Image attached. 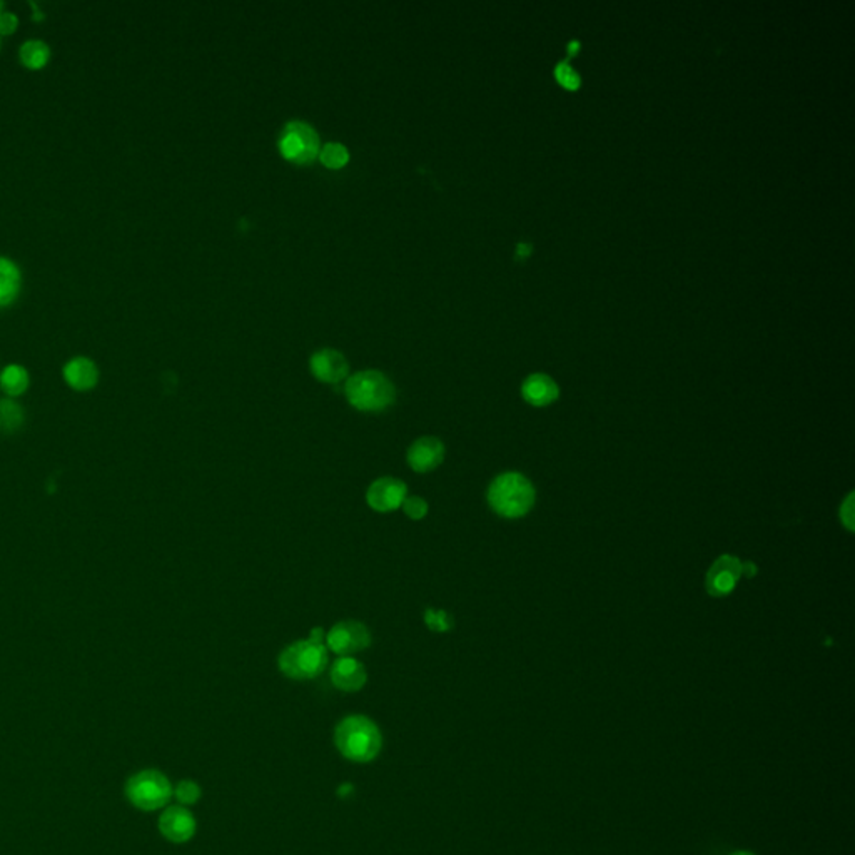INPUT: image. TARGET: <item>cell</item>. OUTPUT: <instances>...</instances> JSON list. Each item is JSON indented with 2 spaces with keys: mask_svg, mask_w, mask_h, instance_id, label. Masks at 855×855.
Returning a JSON list of instances; mask_svg holds the SVG:
<instances>
[{
  "mask_svg": "<svg viewBox=\"0 0 855 855\" xmlns=\"http://www.w3.org/2000/svg\"><path fill=\"white\" fill-rule=\"evenodd\" d=\"M334 744L348 760L367 764L378 757L383 739L373 720L363 715H351L338 723Z\"/></svg>",
  "mask_w": 855,
  "mask_h": 855,
  "instance_id": "6da1fadb",
  "label": "cell"
},
{
  "mask_svg": "<svg viewBox=\"0 0 855 855\" xmlns=\"http://www.w3.org/2000/svg\"><path fill=\"white\" fill-rule=\"evenodd\" d=\"M328 665V652L322 644V630H312L308 640L289 645L279 655V670L293 680H311Z\"/></svg>",
  "mask_w": 855,
  "mask_h": 855,
  "instance_id": "7a4b0ae2",
  "label": "cell"
},
{
  "mask_svg": "<svg viewBox=\"0 0 855 855\" xmlns=\"http://www.w3.org/2000/svg\"><path fill=\"white\" fill-rule=\"evenodd\" d=\"M488 503L503 518H520L534 506V485L520 473H503L489 485Z\"/></svg>",
  "mask_w": 855,
  "mask_h": 855,
  "instance_id": "3957f363",
  "label": "cell"
},
{
  "mask_svg": "<svg viewBox=\"0 0 855 855\" xmlns=\"http://www.w3.org/2000/svg\"><path fill=\"white\" fill-rule=\"evenodd\" d=\"M346 398L359 412L378 413L393 404L396 391L379 371H359L346 381Z\"/></svg>",
  "mask_w": 855,
  "mask_h": 855,
  "instance_id": "277c9868",
  "label": "cell"
},
{
  "mask_svg": "<svg viewBox=\"0 0 855 855\" xmlns=\"http://www.w3.org/2000/svg\"><path fill=\"white\" fill-rule=\"evenodd\" d=\"M125 795L141 811H157L172 797V785L159 770H143L127 780Z\"/></svg>",
  "mask_w": 855,
  "mask_h": 855,
  "instance_id": "5b68a950",
  "label": "cell"
},
{
  "mask_svg": "<svg viewBox=\"0 0 855 855\" xmlns=\"http://www.w3.org/2000/svg\"><path fill=\"white\" fill-rule=\"evenodd\" d=\"M279 153L289 163L306 166L320 156V139L310 124L293 121L286 124L278 141Z\"/></svg>",
  "mask_w": 855,
  "mask_h": 855,
  "instance_id": "8992f818",
  "label": "cell"
},
{
  "mask_svg": "<svg viewBox=\"0 0 855 855\" xmlns=\"http://www.w3.org/2000/svg\"><path fill=\"white\" fill-rule=\"evenodd\" d=\"M326 644L334 654L349 656L363 652L371 645V634L361 622L345 620L336 623L330 634L326 635Z\"/></svg>",
  "mask_w": 855,
  "mask_h": 855,
  "instance_id": "52a82bcc",
  "label": "cell"
},
{
  "mask_svg": "<svg viewBox=\"0 0 855 855\" xmlns=\"http://www.w3.org/2000/svg\"><path fill=\"white\" fill-rule=\"evenodd\" d=\"M742 577V562L732 555H722L707 573V591L711 597H725L732 593L739 578Z\"/></svg>",
  "mask_w": 855,
  "mask_h": 855,
  "instance_id": "ba28073f",
  "label": "cell"
},
{
  "mask_svg": "<svg viewBox=\"0 0 855 855\" xmlns=\"http://www.w3.org/2000/svg\"><path fill=\"white\" fill-rule=\"evenodd\" d=\"M406 493H408V488L401 479L391 477L379 478L367 488V505L379 513L398 510L403 501L406 500Z\"/></svg>",
  "mask_w": 855,
  "mask_h": 855,
  "instance_id": "9c48e42d",
  "label": "cell"
},
{
  "mask_svg": "<svg viewBox=\"0 0 855 855\" xmlns=\"http://www.w3.org/2000/svg\"><path fill=\"white\" fill-rule=\"evenodd\" d=\"M159 831L169 842L184 844L196 833V821L182 805H172L163 812L159 819Z\"/></svg>",
  "mask_w": 855,
  "mask_h": 855,
  "instance_id": "30bf717a",
  "label": "cell"
},
{
  "mask_svg": "<svg viewBox=\"0 0 855 855\" xmlns=\"http://www.w3.org/2000/svg\"><path fill=\"white\" fill-rule=\"evenodd\" d=\"M310 367H311L314 378L320 379L321 383H330V385H336V383L343 381L348 376V371H349V365H348L345 356L341 355L339 351H334V349H321V351L314 353L311 356Z\"/></svg>",
  "mask_w": 855,
  "mask_h": 855,
  "instance_id": "8fae6325",
  "label": "cell"
},
{
  "mask_svg": "<svg viewBox=\"0 0 855 855\" xmlns=\"http://www.w3.org/2000/svg\"><path fill=\"white\" fill-rule=\"evenodd\" d=\"M444 460V444L434 436H423L408 450V465L418 473H428Z\"/></svg>",
  "mask_w": 855,
  "mask_h": 855,
  "instance_id": "7c38bea8",
  "label": "cell"
},
{
  "mask_svg": "<svg viewBox=\"0 0 855 855\" xmlns=\"http://www.w3.org/2000/svg\"><path fill=\"white\" fill-rule=\"evenodd\" d=\"M67 385L76 391H89L99 383V367L86 356H76L62 369Z\"/></svg>",
  "mask_w": 855,
  "mask_h": 855,
  "instance_id": "4fadbf2b",
  "label": "cell"
},
{
  "mask_svg": "<svg viewBox=\"0 0 855 855\" xmlns=\"http://www.w3.org/2000/svg\"><path fill=\"white\" fill-rule=\"evenodd\" d=\"M367 680L365 666L351 656H341L331 666V682L336 689L358 692L365 687Z\"/></svg>",
  "mask_w": 855,
  "mask_h": 855,
  "instance_id": "5bb4252c",
  "label": "cell"
},
{
  "mask_svg": "<svg viewBox=\"0 0 855 855\" xmlns=\"http://www.w3.org/2000/svg\"><path fill=\"white\" fill-rule=\"evenodd\" d=\"M522 395L534 406H546L558 398V386L546 375H532L523 383Z\"/></svg>",
  "mask_w": 855,
  "mask_h": 855,
  "instance_id": "9a60e30c",
  "label": "cell"
},
{
  "mask_svg": "<svg viewBox=\"0 0 855 855\" xmlns=\"http://www.w3.org/2000/svg\"><path fill=\"white\" fill-rule=\"evenodd\" d=\"M23 286L19 266L5 256H0V308H7L17 300Z\"/></svg>",
  "mask_w": 855,
  "mask_h": 855,
  "instance_id": "2e32d148",
  "label": "cell"
},
{
  "mask_svg": "<svg viewBox=\"0 0 855 855\" xmlns=\"http://www.w3.org/2000/svg\"><path fill=\"white\" fill-rule=\"evenodd\" d=\"M31 385L29 371L21 365H9L0 373V388L12 398L23 395Z\"/></svg>",
  "mask_w": 855,
  "mask_h": 855,
  "instance_id": "e0dca14e",
  "label": "cell"
},
{
  "mask_svg": "<svg viewBox=\"0 0 855 855\" xmlns=\"http://www.w3.org/2000/svg\"><path fill=\"white\" fill-rule=\"evenodd\" d=\"M21 62L27 69H44L51 60V47L42 39H29L19 49Z\"/></svg>",
  "mask_w": 855,
  "mask_h": 855,
  "instance_id": "ac0fdd59",
  "label": "cell"
},
{
  "mask_svg": "<svg viewBox=\"0 0 855 855\" xmlns=\"http://www.w3.org/2000/svg\"><path fill=\"white\" fill-rule=\"evenodd\" d=\"M23 424V412L19 403L12 400H0V432L12 434L21 430Z\"/></svg>",
  "mask_w": 855,
  "mask_h": 855,
  "instance_id": "d6986e66",
  "label": "cell"
},
{
  "mask_svg": "<svg viewBox=\"0 0 855 855\" xmlns=\"http://www.w3.org/2000/svg\"><path fill=\"white\" fill-rule=\"evenodd\" d=\"M320 159H321L322 166L330 167V169H341V167L348 164L349 153H348L345 145L330 143L320 151Z\"/></svg>",
  "mask_w": 855,
  "mask_h": 855,
  "instance_id": "ffe728a7",
  "label": "cell"
},
{
  "mask_svg": "<svg viewBox=\"0 0 855 855\" xmlns=\"http://www.w3.org/2000/svg\"><path fill=\"white\" fill-rule=\"evenodd\" d=\"M424 623L428 625L432 632H436V634H444L453 627L451 617L446 611L433 610V609H426L424 611Z\"/></svg>",
  "mask_w": 855,
  "mask_h": 855,
  "instance_id": "44dd1931",
  "label": "cell"
},
{
  "mask_svg": "<svg viewBox=\"0 0 855 855\" xmlns=\"http://www.w3.org/2000/svg\"><path fill=\"white\" fill-rule=\"evenodd\" d=\"M181 805H192L200 799V787L192 780H182L172 789Z\"/></svg>",
  "mask_w": 855,
  "mask_h": 855,
  "instance_id": "7402d4cb",
  "label": "cell"
},
{
  "mask_svg": "<svg viewBox=\"0 0 855 855\" xmlns=\"http://www.w3.org/2000/svg\"><path fill=\"white\" fill-rule=\"evenodd\" d=\"M555 76L556 79H558V82H560L562 86H565L567 89L573 90L580 88V82H581L580 76L572 69V66L568 64L567 60H563V62H560V64L556 66Z\"/></svg>",
  "mask_w": 855,
  "mask_h": 855,
  "instance_id": "603a6c76",
  "label": "cell"
},
{
  "mask_svg": "<svg viewBox=\"0 0 855 855\" xmlns=\"http://www.w3.org/2000/svg\"><path fill=\"white\" fill-rule=\"evenodd\" d=\"M401 508L406 513L408 518L412 520H423L428 515V503L420 498V497H406L403 501Z\"/></svg>",
  "mask_w": 855,
  "mask_h": 855,
  "instance_id": "cb8c5ba5",
  "label": "cell"
},
{
  "mask_svg": "<svg viewBox=\"0 0 855 855\" xmlns=\"http://www.w3.org/2000/svg\"><path fill=\"white\" fill-rule=\"evenodd\" d=\"M19 27V17L14 12L4 11L0 14V35H11Z\"/></svg>",
  "mask_w": 855,
  "mask_h": 855,
  "instance_id": "d4e9b609",
  "label": "cell"
},
{
  "mask_svg": "<svg viewBox=\"0 0 855 855\" xmlns=\"http://www.w3.org/2000/svg\"><path fill=\"white\" fill-rule=\"evenodd\" d=\"M844 508H847L849 511H847L845 515H842V520H844V523L847 525V528H849V530H854V528H852V526H854V523H852V518H854V515H852V513H854V510H852V495L849 497V500H847V503H845ZM844 508H842V513L845 511Z\"/></svg>",
  "mask_w": 855,
  "mask_h": 855,
  "instance_id": "484cf974",
  "label": "cell"
},
{
  "mask_svg": "<svg viewBox=\"0 0 855 855\" xmlns=\"http://www.w3.org/2000/svg\"><path fill=\"white\" fill-rule=\"evenodd\" d=\"M757 567L752 563V562H747V563H742V575H745L747 578L756 577Z\"/></svg>",
  "mask_w": 855,
  "mask_h": 855,
  "instance_id": "4316f807",
  "label": "cell"
},
{
  "mask_svg": "<svg viewBox=\"0 0 855 855\" xmlns=\"http://www.w3.org/2000/svg\"><path fill=\"white\" fill-rule=\"evenodd\" d=\"M29 4H31V7L33 9V19H35V21H42L45 17L44 12L39 9V5H37L35 2H29Z\"/></svg>",
  "mask_w": 855,
  "mask_h": 855,
  "instance_id": "83f0119b",
  "label": "cell"
},
{
  "mask_svg": "<svg viewBox=\"0 0 855 855\" xmlns=\"http://www.w3.org/2000/svg\"><path fill=\"white\" fill-rule=\"evenodd\" d=\"M732 855H756V854H754V852H750V850H737V852H733Z\"/></svg>",
  "mask_w": 855,
  "mask_h": 855,
  "instance_id": "f1b7e54d",
  "label": "cell"
},
{
  "mask_svg": "<svg viewBox=\"0 0 855 855\" xmlns=\"http://www.w3.org/2000/svg\"><path fill=\"white\" fill-rule=\"evenodd\" d=\"M4 12V2H0V14Z\"/></svg>",
  "mask_w": 855,
  "mask_h": 855,
  "instance_id": "f546056e",
  "label": "cell"
}]
</instances>
